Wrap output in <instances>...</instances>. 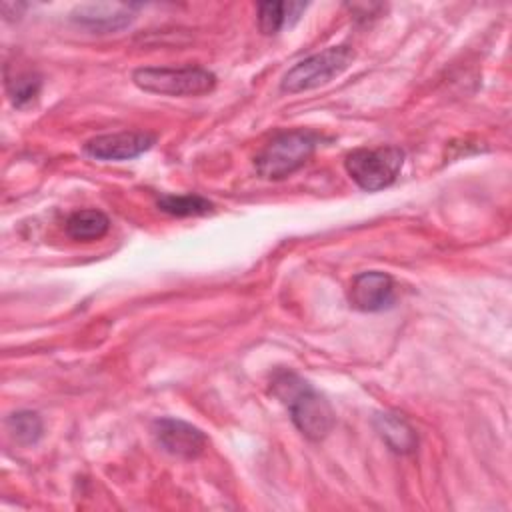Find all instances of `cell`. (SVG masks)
Segmentation results:
<instances>
[{
	"instance_id": "1",
	"label": "cell",
	"mask_w": 512,
	"mask_h": 512,
	"mask_svg": "<svg viewBox=\"0 0 512 512\" xmlns=\"http://www.w3.org/2000/svg\"><path fill=\"white\" fill-rule=\"evenodd\" d=\"M272 392L288 408L294 426L308 440H322L334 426L330 402L304 378L290 370L272 376Z\"/></svg>"
},
{
	"instance_id": "2",
	"label": "cell",
	"mask_w": 512,
	"mask_h": 512,
	"mask_svg": "<svg viewBox=\"0 0 512 512\" xmlns=\"http://www.w3.org/2000/svg\"><path fill=\"white\" fill-rule=\"evenodd\" d=\"M320 136L310 130L276 134L256 156V172L266 180H282L296 172L316 150Z\"/></svg>"
},
{
	"instance_id": "3",
	"label": "cell",
	"mask_w": 512,
	"mask_h": 512,
	"mask_svg": "<svg viewBox=\"0 0 512 512\" xmlns=\"http://www.w3.org/2000/svg\"><path fill=\"white\" fill-rule=\"evenodd\" d=\"M404 164V152L396 146H380V148H358L352 150L346 160L344 168L348 176L368 192L382 190L390 186Z\"/></svg>"
},
{
	"instance_id": "4",
	"label": "cell",
	"mask_w": 512,
	"mask_h": 512,
	"mask_svg": "<svg viewBox=\"0 0 512 512\" xmlns=\"http://www.w3.org/2000/svg\"><path fill=\"white\" fill-rule=\"evenodd\" d=\"M132 80L146 92L168 96H200L216 86V76L200 66L138 68Z\"/></svg>"
},
{
	"instance_id": "5",
	"label": "cell",
	"mask_w": 512,
	"mask_h": 512,
	"mask_svg": "<svg viewBox=\"0 0 512 512\" xmlns=\"http://www.w3.org/2000/svg\"><path fill=\"white\" fill-rule=\"evenodd\" d=\"M352 60H354V50L350 46H330L294 64L284 74L280 88L288 94L318 88L330 82L340 72H344Z\"/></svg>"
},
{
	"instance_id": "6",
	"label": "cell",
	"mask_w": 512,
	"mask_h": 512,
	"mask_svg": "<svg viewBox=\"0 0 512 512\" xmlns=\"http://www.w3.org/2000/svg\"><path fill=\"white\" fill-rule=\"evenodd\" d=\"M156 136L142 130H122L100 134L84 144V152L96 160H130L150 150Z\"/></svg>"
},
{
	"instance_id": "7",
	"label": "cell",
	"mask_w": 512,
	"mask_h": 512,
	"mask_svg": "<svg viewBox=\"0 0 512 512\" xmlns=\"http://www.w3.org/2000/svg\"><path fill=\"white\" fill-rule=\"evenodd\" d=\"M156 442L172 456L178 458H198L206 448V436L200 428L178 420V418H160L152 424Z\"/></svg>"
},
{
	"instance_id": "8",
	"label": "cell",
	"mask_w": 512,
	"mask_h": 512,
	"mask_svg": "<svg viewBox=\"0 0 512 512\" xmlns=\"http://www.w3.org/2000/svg\"><path fill=\"white\" fill-rule=\"evenodd\" d=\"M350 306L360 312H380L394 302V282L384 272H360L348 288Z\"/></svg>"
},
{
	"instance_id": "9",
	"label": "cell",
	"mask_w": 512,
	"mask_h": 512,
	"mask_svg": "<svg viewBox=\"0 0 512 512\" xmlns=\"http://www.w3.org/2000/svg\"><path fill=\"white\" fill-rule=\"evenodd\" d=\"M132 8L126 4H82L72 12V20L94 32H114L130 24Z\"/></svg>"
},
{
	"instance_id": "10",
	"label": "cell",
	"mask_w": 512,
	"mask_h": 512,
	"mask_svg": "<svg viewBox=\"0 0 512 512\" xmlns=\"http://www.w3.org/2000/svg\"><path fill=\"white\" fill-rule=\"evenodd\" d=\"M374 426L380 438L390 446V450L398 454H410L416 450L418 436L402 416L392 412H382L374 418Z\"/></svg>"
},
{
	"instance_id": "11",
	"label": "cell",
	"mask_w": 512,
	"mask_h": 512,
	"mask_svg": "<svg viewBox=\"0 0 512 512\" xmlns=\"http://www.w3.org/2000/svg\"><path fill=\"white\" fill-rule=\"evenodd\" d=\"M64 228L72 240L90 242V240L102 238L108 232L110 220L100 210H78V212L70 214Z\"/></svg>"
},
{
	"instance_id": "12",
	"label": "cell",
	"mask_w": 512,
	"mask_h": 512,
	"mask_svg": "<svg viewBox=\"0 0 512 512\" xmlns=\"http://www.w3.org/2000/svg\"><path fill=\"white\" fill-rule=\"evenodd\" d=\"M156 204L162 212L172 216H200L212 210V202L198 194H164Z\"/></svg>"
},
{
	"instance_id": "13",
	"label": "cell",
	"mask_w": 512,
	"mask_h": 512,
	"mask_svg": "<svg viewBox=\"0 0 512 512\" xmlns=\"http://www.w3.org/2000/svg\"><path fill=\"white\" fill-rule=\"evenodd\" d=\"M6 428L18 444H36L42 436V420L36 412L20 410L6 418Z\"/></svg>"
},
{
	"instance_id": "14",
	"label": "cell",
	"mask_w": 512,
	"mask_h": 512,
	"mask_svg": "<svg viewBox=\"0 0 512 512\" xmlns=\"http://www.w3.org/2000/svg\"><path fill=\"white\" fill-rule=\"evenodd\" d=\"M292 4L284 2H262L258 4V28L262 34H276L280 28L290 24Z\"/></svg>"
},
{
	"instance_id": "15",
	"label": "cell",
	"mask_w": 512,
	"mask_h": 512,
	"mask_svg": "<svg viewBox=\"0 0 512 512\" xmlns=\"http://www.w3.org/2000/svg\"><path fill=\"white\" fill-rule=\"evenodd\" d=\"M6 90H8V96H10L12 104L22 108L38 96L40 80H38V76L30 74V72L16 74L14 78L6 80Z\"/></svg>"
}]
</instances>
